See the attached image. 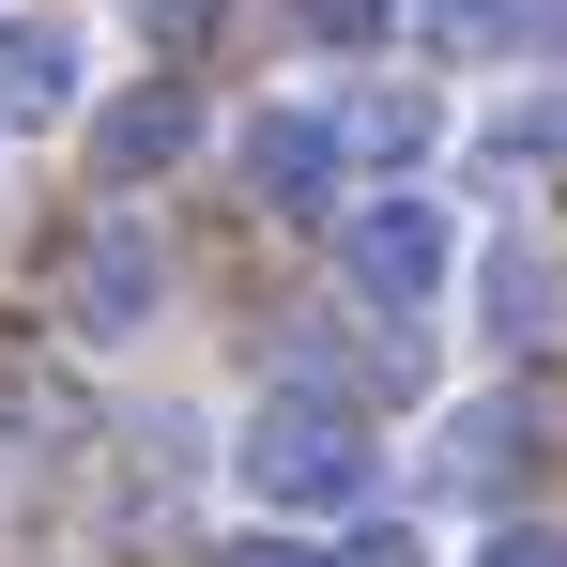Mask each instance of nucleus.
<instances>
[{"instance_id": "obj_8", "label": "nucleus", "mask_w": 567, "mask_h": 567, "mask_svg": "<svg viewBox=\"0 0 567 567\" xmlns=\"http://www.w3.org/2000/svg\"><path fill=\"white\" fill-rule=\"evenodd\" d=\"M338 123H353V154H383V169H414V154L445 138V107L414 93V78H383V93H353V107H338Z\"/></svg>"}, {"instance_id": "obj_4", "label": "nucleus", "mask_w": 567, "mask_h": 567, "mask_svg": "<svg viewBox=\"0 0 567 567\" xmlns=\"http://www.w3.org/2000/svg\"><path fill=\"white\" fill-rule=\"evenodd\" d=\"M154 307H169V246H154V215L107 199L93 230H78V261H62V322L78 338H138Z\"/></svg>"}, {"instance_id": "obj_11", "label": "nucleus", "mask_w": 567, "mask_h": 567, "mask_svg": "<svg viewBox=\"0 0 567 567\" xmlns=\"http://www.w3.org/2000/svg\"><path fill=\"white\" fill-rule=\"evenodd\" d=\"M491 322H506V338H537V322H553V261H537V246H491Z\"/></svg>"}, {"instance_id": "obj_5", "label": "nucleus", "mask_w": 567, "mask_h": 567, "mask_svg": "<svg viewBox=\"0 0 567 567\" xmlns=\"http://www.w3.org/2000/svg\"><path fill=\"white\" fill-rule=\"evenodd\" d=\"M230 154H246V199H261V215H353V199H338L353 123H322V107H261Z\"/></svg>"}, {"instance_id": "obj_1", "label": "nucleus", "mask_w": 567, "mask_h": 567, "mask_svg": "<svg viewBox=\"0 0 567 567\" xmlns=\"http://www.w3.org/2000/svg\"><path fill=\"white\" fill-rule=\"evenodd\" d=\"M230 475H246V506H261V522H322V506H369V491H383L369 399H338V383L277 369V383H261V414H246V445H230Z\"/></svg>"}, {"instance_id": "obj_13", "label": "nucleus", "mask_w": 567, "mask_h": 567, "mask_svg": "<svg viewBox=\"0 0 567 567\" xmlns=\"http://www.w3.org/2000/svg\"><path fill=\"white\" fill-rule=\"evenodd\" d=\"M215 567H353V553H322V537H291V522H261V537H230Z\"/></svg>"}, {"instance_id": "obj_3", "label": "nucleus", "mask_w": 567, "mask_h": 567, "mask_svg": "<svg viewBox=\"0 0 567 567\" xmlns=\"http://www.w3.org/2000/svg\"><path fill=\"white\" fill-rule=\"evenodd\" d=\"M537 461H567V369L553 353H522L491 399L445 414V475H461V491H506V475H537Z\"/></svg>"}, {"instance_id": "obj_6", "label": "nucleus", "mask_w": 567, "mask_h": 567, "mask_svg": "<svg viewBox=\"0 0 567 567\" xmlns=\"http://www.w3.org/2000/svg\"><path fill=\"white\" fill-rule=\"evenodd\" d=\"M169 154H199V93H185V78H138V93L93 123V169H107V199H123V185H154Z\"/></svg>"}, {"instance_id": "obj_12", "label": "nucleus", "mask_w": 567, "mask_h": 567, "mask_svg": "<svg viewBox=\"0 0 567 567\" xmlns=\"http://www.w3.org/2000/svg\"><path fill=\"white\" fill-rule=\"evenodd\" d=\"M522 169H567V107H553V93L491 123V185H522Z\"/></svg>"}, {"instance_id": "obj_15", "label": "nucleus", "mask_w": 567, "mask_h": 567, "mask_svg": "<svg viewBox=\"0 0 567 567\" xmlns=\"http://www.w3.org/2000/svg\"><path fill=\"white\" fill-rule=\"evenodd\" d=\"M475 567H567V537H553V522H491V537H475Z\"/></svg>"}, {"instance_id": "obj_2", "label": "nucleus", "mask_w": 567, "mask_h": 567, "mask_svg": "<svg viewBox=\"0 0 567 567\" xmlns=\"http://www.w3.org/2000/svg\"><path fill=\"white\" fill-rule=\"evenodd\" d=\"M445 199L430 185H369L353 215H338V277H353V307H383V322H414L430 291H445Z\"/></svg>"}, {"instance_id": "obj_7", "label": "nucleus", "mask_w": 567, "mask_h": 567, "mask_svg": "<svg viewBox=\"0 0 567 567\" xmlns=\"http://www.w3.org/2000/svg\"><path fill=\"white\" fill-rule=\"evenodd\" d=\"M62 107H78V31H62V16L0 31V138H47Z\"/></svg>"}, {"instance_id": "obj_10", "label": "nucleus", "mask_w": 567, "mask_h": 567, "mask_svg": "<svg viewBox=\"0 0 567 567\" xmlns=\"http://www.w3.org/2000/svg\"><path fill=\"white\" fill-rule=\"evenodd\" d=\"M291 31L338 47V62H369V47H399V0H291Z\"/></svg>"}, {"instance_id": "obj_14", "label": "nucleus", "mask_w": 567, "mask_h": 567, "mask_svg": "<svg viewBox=\"0 0 567 567\" xmlns=\"http://www.w3.org/2000/svg\"><path fill=\"white\" fill-rule=\"evenodd\" d=\"M215 16H230V0H138V31H154L169 62H185V47H215Z\"/></svg>"}, {"instance_id": "obj_9", "label": "nucleus", "mask_w": 567, "mask_h": 567, "mask_svg": "<svg viewBox=\"0 0 567 567\" xmlns=\"http://www.w3.org/2000/svg\"><path fill=\"white\" fill-rule=\"evenodd\" d=\"M430 16V47H537V31H567V0H414Z\"/></svg>"}]
</instances>
